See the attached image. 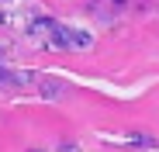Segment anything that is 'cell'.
I'll use <instances>...</instances> for the list:
<instances>
[{"label": "cell", "instance_id": "cell-5", "mask_svg": "<svg viewBox=\"0 0 159 152\" xmlns=\"http://www.w3.org/2000/svg\"><path fill=\"white\" fill-rule=\"evenodd\" d=\"M0 24H4V14H0Z\"/></svg>", "mask_w": 159, "mask_h": 152}, {"label": "cell", "instance_id": "cell-4", "mask_svg": "<svg viewBox=\"0 0 159 152\" xmlns=\"http://www.w3.org/2000/svg\"><path fill=\"white\" fill-rule=\"evenodd\" d=\"M59 152H80V149H76L73 142H62V145H59Z\"/></svg>", "mask_w": 159, "mask_h": 152}, {"label": "cell", "instance_id": "cell-1", "mask_svg": "<svg viewBox=\"0 0 159 152\" xmlns=\"http://www.w3.org/2000/svg\"><path fill=\"white\" fill-rule=\"evenodd\" d=\"M66 38H69V48H90L93 45V38L80 28H66Z\"/></svg>", "mask_w": 159, "mask_h": 152}, {"label": "cell", "instance_id": "cell-2", "mask_svg": "<svg viewBox=\"0 0 159 152\" xmlns=\"http://www.w3.org/2000/svg\"><path fill=\"white\" fill-rule=\"evenodd\" d=\"M0 83H11V87H24V83H31V73H14V69H0Z\"/></svg>", "mask_w": 159, "mask_h": 152}, {"label": "cell", "instance_id": "cell-3", "mask_svg": "<svg viewBox=\"0 0 159 152\" xmlns=\"http://www.w3.org/2000/svg\"><path fill=\"white\" fill-rule=\"evenodd\" d=\"M62 93H66V87H62L59 80H45V83H42V97H48V100H59Z\"/></svg>", "mask_w": 159, "mask_h": 152}]
</instances>
